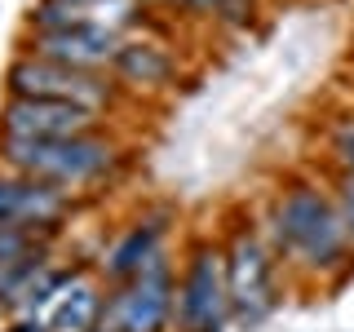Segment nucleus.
<instances>
[{"label":"nucleus","mask_w":354,"mask_h":332,"mask_svg":"<svg viewBox=\"0 0 354 332\" xmlns=\"http://www.w3.org/2000/svg\"><path fill=\"white\" fill-rule=\"evenodd\" d=\"M266 239L274 257L306 279H346L354 270V243L337 208V195L306 177H292L270 195Z\"/></svg>","instance_id":"1"},{"label":"nucleus","mask_w":354,"mask_h":332,"mask_svg":"<svg viewBox=\"0 0 354 332\" xmlns=\"http://www.w3.org/2000/svg\"><path fill=\"white\" fill-rule=\"evenodd\" d=\"M124 147L115 133L93 129V133H75V138H5L0 133V164L14 173L53 182L62 191H84V186H102L124 169Z\"/></svg>","instance_id":"2"},{"label":"nucleus","mask_w":354,"mask_h":332,"mask_svg":"<svg viewBox=\"0 0 354 332\" xmlns=\"http://www.w3.org/2000/svg\"><path fill=\"white\" fill-rule=\"evenodd\" d=\"M221 257H226V284L235 324L257 328L279 310V257H274L266 230L248 213H235L221 230Z\"/></svg>","instance_id":"3"},{"label":"nucleus","mask_w":354,"mask_h":332,"mask_svg":"<svg viewBox=\"0 0 354 332\" xmlns=\"http://www.w3.org/2000/svg\"><path fill=\"white\" fill-rule=\"evenodd\" d=\"M230 324H235V306H230L221 239H191L177 270L173 332H230Z\"/></svg>","instance_id":"4"},{"label":"nucleus","mask_w":354,"mask_h":332,"mask_svg":"<svg viewBox=\"0 0 354 332\" xmlns=\"http://www.w3.org/2000/svg\"><path fill=\"white\" fill-rule=\"evenodd\" d=\"M5 98H40V102H66L93 111V116H111L120 107V80L111 71H80V66L44 62L31 53H18L5 71Z\"/></svg>","instance_id":"5"},{"label":"nucleus","mask_w":354,"mask_h":332,"mask_svg":"<svg viewBox=\"0 0 354 332\" xmlns=\"http://www.w3.org/2000/svg\"><path fill=\"white\" fill-rule=\"evenodd\" d=\"M177 310V266L155 257L124 284H106V306L97 332H173Z\"/></svg>","instance_id":"6"},{"label":"nucleus","mask_w":354,"mask_h":332,"mask_svg":"<svg viewBox=\"0 0 354 332\" xmlns=\"http://www.w3.org/2000/svg\"><path fill=\"white\" fill-rule=\"evenodd\" d=\"M124 40H129L124 31L106 27V22H75V27H62V31H27L18 40V53L80 66V71H111Z\"/></svg>","instance_id":"7"},{"label":"nucleus","mask_w":354,"mask_h":332,"mask_svg":"<svg viewBox=\"0 0 354 332\" xmlns=\"http://www.w3.org/2000/svg\"><path fill=\"white\" fill-rule=\"evenodd\" d=\"M75 213L71 191L40 177L14 173L0 164V226H40V230H62L66 217Z\"/></svg>","instance_id":"8"},{"label":"nucleus","mask_w":354,"mask_h":332,"mask_svg":"<svg viewBox=\"0 0 354 332\" xmlns=\"http://www.w3.org/2000/svg\"><path fill=\"white\" fill-rule=\"evenodd\" d=\"M102 129V116L66 102H40V98H5L0 102V133L5 138H75V133Z\"/></svg>","instance_id":"9"},{"label":"nucleus","mask_w":354,"mask_h":332,"mask_svg":"<svg viewBox=\"0 0 354 332\" xmlns=\"http://www.w3.org/2000/svg\"><path fill=\"white\" fill-rule=\"evenodd\" d=\"M164 239H169V217H138L120 230L115 239L106 243L102 261H97V275L106 284H124L138 270H147L155 257H164Z\"/></svg>","instance_id":"10"},{"label":"nucleus","mask_w":354,"mask_h":332,"mask_svg":"<svg viewBox=\"0 0 354 332\" xmlns=\"http://www.w3.org/2000/svg\"><path fill=\"white\" fill-rule=\"evenodd\" d=\"M111 75L120 80V89H169L177 84V58L164 44L155 40H124V49H120L115 66H111Z\"/></svg>","instance_id":"11"},{"label":"nucleus","mask_w":354,"mask_h":332,"mask_svg":"<svg viewBox=\"0 0 354 332\" xmlns=\"http://www.w3.org/2000/svg\"><path fill=\"white\" fill-rule=\"evenodd\" d=\"M102 306H106V293L88 279V270L75 279L58 302L49 306V332H93L102 324Z\"/></svg>","instance_id":"12"},{"label":"nucleus","mask_w":354,"mask_h":332,"mask_svg":"<svg viewBox=\"0 0 354 332\" xmlns=\"http://www.w3.org/2000/svg\"><path fill=\"white\" fill-rule=\"evenodd\" d=\"M62 230H40V226H0V266L22 261L36 252H53Z\"/></svg>","instance_id":"13"},{"label":"nucleus","mask_w":354,"mask_h":332,"mask_svg":"<svg viewBox=\"0 0 354 332\" xmlns=\"http://www.w3.org/2000/svg\"><path fill=\"white\" fill-rule=\"evenodd\" d=\"M328 151L341 177H354V116H341L328 133Z\"/></svg>","instance_id":"14"},{"label":"nucleus","mask_w":354,"mask_h":332,"mask_svg":"<svg viewBox=\"0 0 354 332\" xmlns=\"http://www.w3.org/2000/svg\"><path fill=\"white\" fill-rule=\"evenodd\" d=\"M257 14H261L257 0H213L208 5V18L221 22V27H248Z\"/></svg>","instance_id":"15"},{"label":"nucleus","mask_w":354,"mask_h":332,"mask_svg":"<svg viewBox=\"0 0 354 332\" xmlns=\"http://www.w3.org/2000/svg\"><path fill=\"white\" fill-rule=\"evenodd\" d=\"M332 195H337V208H341V217H346V230H350V243H354V177H341L337 173Z\"/></svg>","instance_id":"16"},{"label":"nucleus","mask_w":354,"mask_h":332,"mask_svg":"<svg viewBox=\"0 0 354 332\" xmlns=\"http://www.w3.org/2000/svg\"><path fill=\"white\" fill-rule=\"evenodd\" d=\"M5 332H49V324H44L40 315H27V319H14Z\"/></svg>","instance_id":"17"},{"label":"nucleus","mask_w":354,"mask_h":332,"mask_svg":"<svg viewBox=\"0 0 354 332\" xmlns=\"http://www.w3.org/2000/svg\"><path fill=\"white\" fill-rule=\"evenodd\" d=\"M160 5H173V9H186V14H204L208 18V5H213V0H160Z\"/></svg>","instance_id":"18"}]
</instances>
